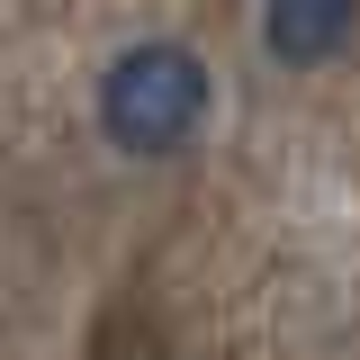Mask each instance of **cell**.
Here are the masks:
<instances>
[{"instance_id": "cell-1", "label": "cell", "mask_w": 360, "mask_h": 360, "mask_svg": "<svg viewBox=\"0 0 360 360\" xmlns=\"http://www.w3.org/2000/svg\"><path fill=\"white\" fill-rule=\"evenodd\" d=\"M207 63L189 45H127L108 72H99V135L127 153V162H162L189 135L207 127Z\"/></svg>"}, {"instance_id": "cell-2", "label": "cell", "mask_w": 360, "mask_h": 360, "mask_svg": "<svg viewBox=\"0 0 360 360\" xmlns=\"http://www.w3.org/2000/svg\"><path fill=\"white\" fill-rule=\"evenodd\" d=\"M360 27V0H262V45L270 63H288V72H315V63H333Z\"/></svg>"}]
</instances>
